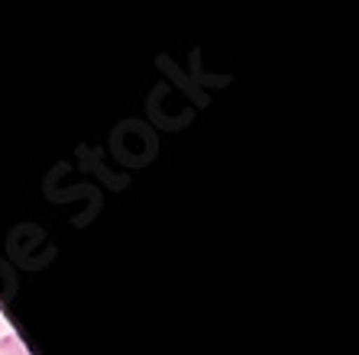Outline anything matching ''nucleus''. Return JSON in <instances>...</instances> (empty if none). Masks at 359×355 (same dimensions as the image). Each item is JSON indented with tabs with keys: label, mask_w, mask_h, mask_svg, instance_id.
Here are the masks:
<instances>
[{
	"label": "nucleus",
	"mask_w": 359,
	"mask_h": 355,
	"mask_svg": "<svg viewBox=\"0 0 359 355\" xmlns=\"http://www.w3.org/2000/svg\"><path fill=\"white\" fill-rule=\"evenodd\" d=\"M0 355H29V352H26V346L17 336H4L0 339Z\"/></svg>",
	"instance_id": "nucleus-1"
}]
</instances>
